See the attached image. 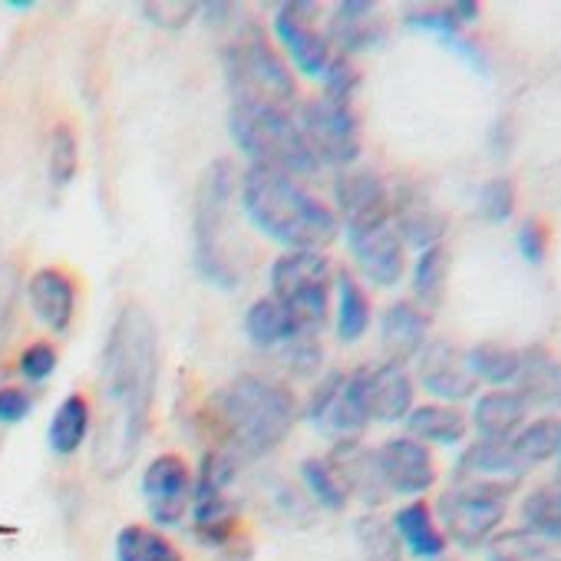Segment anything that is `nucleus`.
<instances>
[{
    "mask_svg": "<svg viewBox=\"0 0 561 561\" xmlns=\"http://www.w3.org/2000/svg\"><path fill=\"white\" fill-rule=\"evenodd\" d=\"M318 14L321 8L314 0H288V4H280L271 18L274 41L288 54V64L301 77H311V80H321L328 64L334 60L328 34L318 27Z\"/></svg>",
    "mask_w": 561,
    "mask_h": 561,
    "instance_id": "obj_12",
    "label": "nucleus"
},
{
    "mask_svg": "<svg viewBox=\"0 0 561 561\" xmlns=\"http://www.w3.org/2000/svg\"><path fill=\"white\" fill-rule=\"evenodd\" d=\"M393 531L403 545V554H413L416 561H439L446 558V535L436 522V512L426 499H410L393 512Z\"/></svg>",
    "mask_w": 561,
    "mask_h": 561,
    "instance_id": "obj_26",
    "label": "nucleus"
},
{
    "mask_svg": "<svg viewBox=\"0 0 561 561\" xmlns=\"http://www.w3.org/2000/svg\"><path fill=\"white\" fill-rule=\"evenodd\" d=\"M482 554L485 561H561V528L518 522L502 528Z\"/></svg>",
    "mask_w": 561,
    "mask_h": 561,
    "instance_id": "obj_27",
    "label": "nucleus"
},
{
    "mask_svg": "<svg viewBox=\"0 0 561 561\" xmlns=\"http://www.w3.org/2000/svg\"><path fill=\"white\" fill-rule=\"evenodd\" d=\"M331 321L341 344H357L367 337L374 324V305L364 288V280L347 267L334 271V298H331Z\"/></svg>",
    "mask_w": 561,
    "mask_h": 561,
    "instance_id": "obj_28",
    "label": "nucleus"
},
{
    "mask_svg": "<svg viewBox=\"0 0 561 561\" xmlns=\"http://www.w3.org/2000/svg\"><path fill=\"white\" fill-rule=\"evenodd\" d=\"M466 364L476 377V383H485L489 390H505L515 383L522 367V351L495 341H482L466 347Z\"/></svg>",
    "mask_w": 561,
    "mask_h": 561,
    "instance_id": "obj_35",
    "label": "nucleus"
},
{
    "mask_svg": "<svg viewBox=\"0 0 561 561\" xmlns=\"http://www.w3.org/2000/svg\"><path fill=\"white\" fill-rule=\"evenodd\" d=\"M93 436V400L87 393H67L47 423V446L54 456H77Z\"/></svg>",
    "mask_w": 561,
    "mask_h": 561,
    "instance_id": "obj_30",
    "label": "nucleus"
},
{
    "mask_svg": "<svg viewBox=\"0 0 561 561\" xmlns=\"http://www.w3.org/2000/svg\"><path fill=\"white\" fill-rule=\"evenodd\" d=\"M159 390V328L139 305H126L100 354V410H93V466L103 479L133 469Z\"/></svg>",
    "mask_w": 561,
    "mask_h": 561,
    "instance_id": "obj_1",
    "label": "nucleus"
},
{
    "mask_svg": "<svg viewBox=\"0 0 561 561\" xmlns=\"http://www.w3.org/2000/svg\"><path fill=\"white\" fill-rule=\"evenodd\" d=\"M403 423H407V436L420 439L430 449L433 446L453 449V446H466L469 439V413L453 403H433V400L416 403Z\"/></svg>",
    "mask_w": 561,
    "mask_h": 561,
    "instance_id": "obj_29",
    "label": "nucleus"
},
{
    "mask_svg": "<svg viewBox=\"0 0 561 561\" xmlns=\"http://www.w3.org/2000/svg\"><path fill=\"white\" fill-rule=\"evenodd\" d=\"M221 67L231 103H274L285 110L298 103L295 70H288L285 57L267 44L264 31L248 18H241L234 24V37L225 41Z\"/></svg>",
    "mask_w": 561,
    "mask_h": 561,
    "instance_id": "obj_6",
    "label": "nucleus"
},
{
    "mask_svg": "<svg viewBox=\"0 0 561 561\" xmlns=\"http://www.w3.org/2000/svg\"><path fill=\"white\" fill-rule=\"evenodd\" d=\"M298 476H301V485H305V495L311 499L314 508H324V512H344L351 505V495L337 476V469L331 466L328 456H308L301 459L298 466Z\"/></svg>",
    "mask_w": 561,
    "mask_h": 561,
    "instance_id": "obj_37",
    "label": "nucleus"
},
{
    "mask_svg": "<svg viewBox=\"0 0 561 561\" xmlns=\"http://www.w3.org/2000/svg\"><path fill=\"white\" fill-rule=\"evenodd\" d=\"M264 502L271 505L274 515L288 518L291 525H308L311 512H314V505H311V499L305 492H298L291 482L277 479V476L264 482Z\"/></svg>",
    "mask_w": 561,
    "mask_h": 561,
    "instance_id": "obj_42",
    "label": "nucleus"
},
{
    "mask_svg": "<svg viewBox=\"0 0 561 561\" xmlns=\"http://www.w3.org/2000/svg\"><path fill=\"white\" fill-rule=\"evenodd\" d=\"M198 8L202 4H195V0H162V4L149 0V4H139V14L162 31H182L198 14Z\"/></svg>",
    "mask_w": 561,
    "mask_h": 561,
    "instance_id": "obj_47",
    "label": "nucleus"
},
{
    "mask_svg": "<svg viewBox=\"0 0 561 561\" xmlns=\"http://www.w3.org/2000/svg\"><path fill=\"white\" fill-rule=\"evenodd\" d=\"M80 169V142L70 123H57L50 129V146H47V179L54 188H67L77 179Z\"/></svg>",
    "mask_w": 561,
    "mask_h": 561,
    "instance_id": "obj_39",
    "label": "nucleus"
},
{
    "mask_svg": "<svg viewBox=\"0 0 561 561\" xmlns=\"http://www.w3.org/2000/svg\"><path fill=\"white\" fill-rule=\"evenodd\" d=\"M518 515L525 525L561 528V485L548 479V482L535 485L531 492H525L518 502Z\"/></svg>",
    "mask_w": 561,
    "mask_h": 561,
    "instance_id": "obj_41",
    "label": "nucleus"
},
{
    "mask_svg": "<svg viewBox=\"0 0 561 561\" xmlns=\"http://www.w3.org/2000/svg\"><path fill=\"white\" fill-rule=\"evenodd\" d=\"M416 374L413 383L430 393L433 403H453L462 407L466 400H476L479 383L466 364V347L446 337H430L423 354L413 360Z\"/></svg>",
    "mask_w": 561,
    "mask_h": 561,
    "instance_id": "obj_14",
    "label": "nucleus"
},
{
    "mask_svg": "<svg viewBox=\"0 0 561 561\" xmlns=\"http://www.w3.org/2000/svg\"><path fill=\"white\" fill-rule=\"evenodd\" d=\"M238 202L248 225L285 251H324L341 234L331 202L285 172L248 165L238 175Z\"/></svg>",
    "mask_w": 561,
    "mask_h": 561,
    "instance_id": "obj_3",
    "label": "nucleus"
},
{
    "mask_svg": "<svg viewBox=\"0 0 561 561\" xmlns=\"http://www.w3.org/2000/svg\"><path fill=\"white\" fill-rule=\"evenodd\" d=\"M482 8L476 0H453V4H420V8H407L403 11V27L430 34L436 41H443V47H449L453 41L466 37V27H472L479 21Z\"/></svg>",
    "mask_w": 561,
    "mask_h": 561,
    "instance_id": "obj_31",
    "label": "nucleus"
},
{
    "mask_svg": "<svg viewBox=\"0 0 561 561\" xmlns=\"http://www.w3.org/2000/svg\"><path fill=\"white\" fill-rule=\"evenodd\" d=\"M354 538L364 561H403V545L393 531V522L377 512H364L354 522Z\"/></svg>",
    "mask_w": 561,
    "mask_h": 561,
    "instance_id": "obj_38",
    "label": "nucleus"
},
{
    "mask_svg": "<svg viewBox=\"0 0 561 561\" xmlns=\"http://www.w3.org/2000/svg\"><path fill=\"white\" fill-rule=\"evenodd\" d=\"M551 482H558V485H561V456L554 459V472H551Z\"/></svg>",
    "mask_w": 561,
    "mask_h": 561,
    "instance_id": "obj_51",
    "label": "nucleus"
},
{
    "mask_svg": "<svg viewBox=\"0 0 561 561\" xmlns=\"http://www.w3.org/2000/svg\"><path fill=\"white\" fill-rule=\"evenodd\" d=\"M476 208L485 221L492 225H505L515 218V208H518V188L508 175H492L482 182L479 195H476Z\"/></svg>",
    "mask_w": 561,
    "mask_h": 561,
    "instance_id": "obj_40",
    "label": "nucleus"
},
{
    "mask_svg": "<svg viewBox=\"0 0 561 561\" xmlns=\"http://www.w3.org/2000/svg\"><path fill=\"white\" fill-rule=\"evenodd\" d=\"M57 367H60V354H57V347H54L50 341H31V344L21 351V357H18V374H21L24 383H31V387L47 383V380L57 374Z\"/></svg>",
    "mask_w": 561,
    "mask_h": 561,
    "instance_id": "obj_45",
    "label": "nucleus"
},
{
    "mask_svg": "<svg viewBox=\"0 0 561 561\" xmlns=\"http://www.w3.org/2000/svg\"><path fill=\"white\" fill-rule=\"evenodd\" d=\"M334 264L324 251H285L267 267V298L288 311L305 334H318L331 321Z\"/></svg>",
    "mask_w": 561,
    "mask_h": 561,
    "instance_id": "obj_7",
    "label": "nucleus"
},
{
    "mask_svg": "<svg viewBox=\"0 0 561 561\" xmlns=\"http://www.w3.org/2000/svg\"><path fill=\"white\" fill-rule=\"evenodd\" d=\"M515 248H518V254H522L528 264H541V261L548 257V248H551V231H548V225H545L538 215L522 218L518 228H515Z\"/></svg>",
    "mask_w": 561,
    "mask_h": 561,
    "instance_id": "obj_46",
    "label": "nucleus"
},
{
    "mask_svg": "<svg viewBox=\"0 0 561 561\" xmlns=\"http://www.w3.org/2000/svg\"><path fill=\"white\" fill-rule=\"evenodd\" d=\"M360 70L354 67V60L334 54V60L328 64V70L321 73V87H324V100L331 103H344V106H354V96L360 93Z\"/></svg>",
    "mask_w": 561,
    "mask_h": 561,
    "instance_id": "obj_44",
    "label": "nucleus"
},
{
    "mask_svg": "<svg viewBox=\"0 0 561 561\" xmlns=\"http://www.w3.org/2000/svg\"><path fill=\"white\" fill-rule=\"evenodd\" d=\"M301 416H305L331 446L351 443V439H364V433H367V426H370L367 416L360 413V407H357L354 397H351L347 370H328V374L314 383V390H311V397H308Z\"/></svg>",
    "mask_w": 561,
    "mask_h": 561,
    "instance_id": "obj_15",
    "label": "nucleus"
},
{
    "mask_svg": "<svg viewBox=\"0 0 561 561\" xmlns=\"http://www.w3.org/2000/svg\"><path fill=\"white\" fill-rule=\"evenodd\" d=\"M374 453H377V466L390 495H400L407 502L423 499L439 482V466H436L433 449L407 433L383 439Z\"/></svg>",
    "mask_w": 561,
    "mask_h": 561,
    "instance_id": "obj_18",
    "label": "nucleus"
},
{
    "mask_svg": "<svg viewBox=\"0 0 561 561\" xmlns=\"http://www.w3.org/2000/svg\"><path fill=\"white\" fill-rule=\"evenodd\" d=\"M351 261L364 280L374 288H397L407 277V244L400 241L393 221L367 225V228H344Z\"/></svg>",
    "mask_w": 561,
    "mask_h": 561,
    "instance_id": "obj_16",
    "label": "nucleus"
},
{
    "mask_svg": "<svg viewBox=\"0 0 561 561\" xmlns=\"http://www.w3.org/2000/svg\"><path fill=\"white\" fill-rule=\"evenodd\" d=\"M512 136H515L512 123H508V119H499V123L492 126V133H489V149H492L495 156H505V152L512 149Z\"/></svg>",
    "mask_w": 561,
    "mask_h": 561,
    "instance_id": "obj_49",
    "label": "nucleus"
},
{
    "mask_svg": "<svg viewBox=\"0 0 561 561\" xmlns=\"http://www.w3.org/2000/svg\"><path fill=\"white\" fill-rule=\"evenodd\" d=\"M192 485H195V472L188 469V462L179 453H162L142 469L139 492H142L146 512L159 531L175 528L188 518Z\"/></svg>",
    "mask_w": 561,
    "mask_h": 561,
    "instance_id": "obj_13",
    "label": "nucleus"
},
{
    "mask_svg": "<svg viewBox=\"0 0 561 561\" xmlns=\"http://www.w3.org/2000/svg\"><path fill=\"white\" fill-rule=\"evenodd\" d=\"M439 561H453V558H439Z\"/></svg>",
    "mask_w": 561,
    "mask_h": 561,
    "instance_id": "obj_52",
    "label": "nucleus"
},
{
    "mask_svg": "<svg viewBox=\"0 0 561 561\" xmlns=\"http://www.w3.org/2000/svg\"><path fill=\"white\" fill-rule=\"evenodd\" d=\"M505 446L525 476L541 466H554L561 456V416H528V423Z\"/></svg>",
    "mask_w": 561,
    "mask_h": 561,
    "instance_id": "obj_32",
    "label": "nucleus"
},
{
    "mask_svg": "<svg viewBox=\"0 0 561 561\" xmlns=\"http://www.w3.org/2000/svg\"><path fill=\"white\" fill-rule=\"evenodd\" d=\"M324 34H328L331 50L351 60L357 54L380 50L387 44L390 27H387L380 4H370V0H341L328 18Z\"/></svg>",
    "mask_w": 561,
    "mask_h": 561,
    "instance_id": "obj_20",
    "label": "nucleus"
},
{
    "mask_svg": "<svg viewBox=\"0 0 561 561\" xmlns=\"http://www.w3.org/2000/svg\"><path fill=\"white\" fill-rule=\"evenodd\" d=\"M347 387L367 423H403L410 410L416 407V383L413 374L400 364L380 360V364H364L347 374Z\"/></svg>",
    "mask_w": 561,
    "mask_h": 561,
    "instance_id": "obj_11",
    "label": "nucleus"
},
{
    "mask_svg": "<svg viewBox=\"0 0 561 561\" xmlns=\"http://www.w3.org/2000/svg\"><path fill=\"white\" fill-rule=\"evenodd\" d=\"M390 221L407 251H426L433 244H443L449 231L446 211L436 205L433 192L416 179H400L397 185H390Z\"/></svg>",
    "mask_w": 561,
    "mask_h": 561,
    "instance_id": "obj_17",
    "label": "nucleus"
},
{
    "mask_svg": "<svg viewBox=\"0 0 561 561\" xmlns=\"http://www.w3.org/2000/svg\"><path fill=\"white\" fill-rule=\"evenodd\" d=\"M77 301H80V291H77V280L70 271L64 267H37L31 277H27V305L34 311V318L50 331V334H67L77 321Z\"/></svg>",
    "mask_w": 561,
    "mask_h": 561,
    "instance_id": "obj_21",
    "label": "nucleus"
},
{
    "mask_svg": "<svg viewBox=\"0 0 561 561\" xmlns=\"http://www.w3.org/2000/svg\"><path fill=\"white\" fill-rule=\"evenodd\" d=\"M34 410V397L27 387L0 383V426H21Z\"/></svg>",
    "mask_w": 561,
    "mask_h": 561,
    "instance_id": "obj_48",
    "label": "nucleus"
},
{
    "mask_svg": "<svg viewBox=\"0 0 561 561\" xmlns=\"http://www.w3.org/2000/svg\"><path fill=\"white\" fill-rule=\"evenodd\" d=\"M301 136L321 169H354L360 159L364 139H360V116L354 106L331 103L324 96H314L298 113Z\"/></svg>",
    "mask_w": 561,
    "mask_h": 561,
    "instance_id": "obj_10",
    "label": "nucleus"
},
{
    "mask_svg": "<svg viewBox=\"0 0 561 561\" xmlns=\"http://www.w3.org/2000/svg\"><path fill=\"white\" fill-rule=\"evenodd\" d=\"M301 334L305 331H298V324L288 318V311L277 301H271L267 295L251 301L244 311V337L257 351H285Z\"/></svg>",
    "mask_w": 561,
    "mask_h": 561,
    "instance_id": "obj_34",
    "label": "nucleus"
},
{
    "mask_svg": "<svg viewBox=\"0 0 561 561\" xmlns=\"http://www.w3.org/2000/svg\"><path fill=\"white\" fill-rule=\"evenodd\" d=\"M4 8L8 11H34L37 4H34V0H4Z\"/></svg>",
    "mask_w": 561,
    "mask_h": 561,
    "instance_id": "obj_50",
    "label": "nucleus"
},
{
    "mask_svg": "<svg viewBox=\"0 0 561 561\" xmlns=\"http://www.w3.org/2000/svg\"><path fill=\"white\" fill-rule=\"evenodd\" d=\"M113 558L116 561H185L179 545L169 535L142 522H129L116 531Z\"/></svg>",
    "mask_w": 561,
    "mask_h": 561,
    "instance_id": "obj_36",
    "label": "nucleus"
},
{
    "mask_svg": "<svg viewBox=\"0 0 561 561\" xmlns=\"http://www.w3.org/2000/svg\"><path fill=\"white\" fill-rule=\"evenodd\" d=\"M277 354H280V367H285L295 380H314L324 367V347H321L318 334H301Z\"/></svg>",
    "mask_w": 561,
    "mask_h": 561,
    "instance_id": "obj_43",
    "label": "nucleus"
},
{
    "mask_svg": "<svg viewBox=\"0 0 561 561\" xmlns=\"http://www.w3.org/2000/svg\"><path fill=\"white\" fill-rule=\"evenodd\" d=\"M334 215L344 228L390 221V185L374 169H344L334 179Z\"/></svg>",
    "mask_w": 561,
    "mask_h": 561,
    "instance_id": "obj_19",
    "label": "nucleus"
},
{
    "mask_svg": "<svg viewBox=\"0 0 561 561\" xmlns=\"http://www.w3.org/2000/svg\"><path fill=\"white\" fill-rule=\"evenodd\" d=\"M234 195H238V172L231 159L208 162L192 202V264L205 285L218 291L238 288V267L225 248L228 211Z\"/></svg>",
    "mask_w": 561,
    "mask_h": 561,
    "instance_id": "obj_5",
    "label": "nucleus"
},
{
    "mask_svg": "<svg viewBox=\"0 0 561 561\" xmlns=\"http://www.w3.org/2000/svg\"><path fill=\"white\" fill-rule=\"evenodd\" d=\"M508 390L522 397L528 413L561 416V357H554L541 344L522 347V367Z\"/></svg>",
    "mask_w": 561,
    "mask_h": 561,
    "instance_id": "obj_22",
    "label": "nucleus"
},
{
    "mask_svg": "<svg viewBox=\"0 0 561 561\" xmlns=\"http://www.w3.org/2000/svg\"><path fill=\"white\" fill-rule=\"evenodd\" d=\"M231 142L241 149L248 165L274 169L285 175H314L321 165L314 162L298 116L274 103H231L228 110Z\"/></svg>",
    "mask_w": 561,
    "mask_h": 561,
    "instance_id": "obj_4",
    "label": "nucleus"
},
{
    "mask_svg": "<svg viewBox=\"0 0 561 561\" xmlns=\"http://www.w3.org/2000/svg\"><path fill=\"white\" fill-rule=\"evenodd\" d=\"M512 499H515V489L472 482V479H453L439 492L433 512L449 545L462 551H482L505 528Z\"/></svg>",
    "mask_w": 561,
    "mask_h": 561,
    "instance_id": "obj_8",
    "label": "nucleus"
},
{
    "mask_svg": "<svg viewBox=\"0 0 561 561\" xmlns=\"http://www.w3.org/2000/svg\"><path fill=\"white\" fill-rule=\"evenodd\" d=\"M528 423V407L515 390H485L476 393L469 410V433L485 443H505Z\"/></svg>",
    "mask_w": 561,
    "mask_h": 561,
    "instance_id": "obj_25",
    "label": "nucleus"
},
{
    "mask_svg": "<svg viewBox=\"0 0 561 561\" xmlns=\"http://www.w3.org/2000/svg\"><path fill=\"white\" fill-rule=\"evenodd\" d=\"M449 267H453V254L446 244H433L426 251H416L410 271V291H413V305L423 308L426 314H436L446 301V288H449Z\"/></svg>",
    "mask_w": 561,
    "mask_h": 561,
    "instance_id": "obj_33",
    "label": "nucleus"
},
{
    "mask_svg": "<svg viewBox=\"0 0 561 561\" xmlns=\"http://www.w3.org/2000/svg\"><path fill=\"white\" fill-rule=\"evenodd\" d=\"M430 328H433V314L416 308L410 298L387 305L377 321L383 360L400 364V367L413 364L423 354V347L430 344Z\"/></svg>",
    "mask_w": 561,
    "mask_h": 561,
    "instance_id": "obj_23",
    "label": "nucleus"
},
{
    "mask_svg": "<svg viewBox=\"0 0 561 561\" xmlns=\"http://www.w3.org/2000/svg\"><path fill=\"white\" fill-rule=\"evenodd\" d=\"M241 472V462L228 456L225 449L208 446L198 469H195V485H192V505H188V522L195 541L215 551H228L241 538V505L228 492Z\"/></svg>",
    "mask_w": 561,
    "mask_h": 561,
    "instance_id": "obj_9",
    "label": "nucleus"
},
{
    "mask_svg": "<svg viewBox=\"0 0 561 561\" xmlns=\"http://www.w3.org/2000/svg\"><path fill=\"white\" fill-rule=\"evenodd\" d=\"M328 459L337 469V476H341V482H344L351 499L364 502L374 512L390 499V492L383 485V476H380V466H377V453L364 439H351V443L331 446Z\"/></svg>",
    "mask_w": 561,
    "mask_h": 561,
    "instance_id": "obj_24",
    "label": "nucleus"
},
{
    "mask_svg": "<svg viewBox=\"0 0 561 561\" xmlns=\"http://www.w3.org/2000/svg\"><path fill=\"white\" fill-rule=\"evenodd\" d=\"M211 446L234 456L241 466L271 456L301 420V403L291 387L261 374H241L211 393L205 407Z\"/></svg>",
    "mask_w": 561,
    "mask_h": 561,
    "instance_id": "obj_2",
    "label": "nucleus"
}]
</instances>
